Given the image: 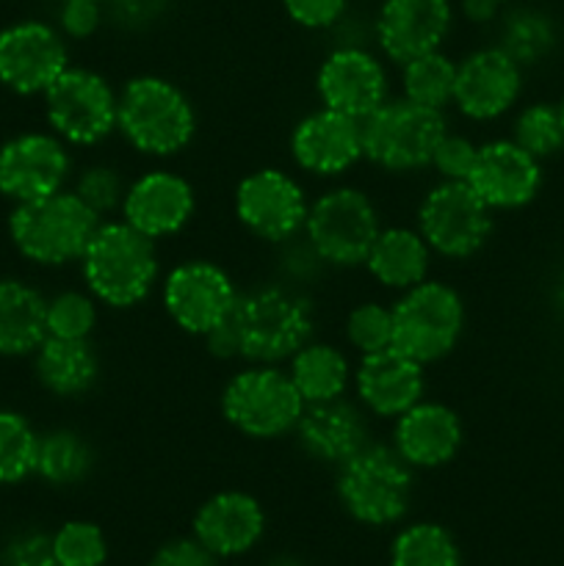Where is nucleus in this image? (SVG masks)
<instances>
[{"mask_svg": "<svg viewBox=\"0 0 564 566\" xmlns=\"http://www.w3.org/2000/svg\"><path fill=\"white\" fill-rule=\"evenodd\" d=\"M313 337H318L313 293L271 276L241 287L230 318L202 343L221 363L285 365Z\"/></svg>", "mask_w": 564, "mask_h": 566, "instance_id": "nucleus-1", "label": "nucleus"}, {"mask_svg": "<svg viewBox=\"0 0 564 566\" xmlns=\"http://www.w3.org/2000/svg\"><path fill=\"white\" fill-rule=\"evenodd\" d=\"M199 111L191 94L160 72H138L119 86L116 136L142 158L166 164L194 147Z\"/></svg>", "mask_w": 564, "mask_h": 566, "instance_id": "nucleus-2", "label": "nucleus"}, {"mask_svg": "<svg viewBox=\"0 0 564 566\" xmlns=\"http://www.w3.org/2000/svg\"><path fill=\"white\" fill-rule=\"evenodd\" d=\"M77 269L83 287L97 298L100 307L130 313L158 293L164 276L160 243L133 230L119 216L105 219L100 221Z\"/></svg>", "mask_w": 564, "mask_h": 566, "instance_id": "nucleus-3", "label": "nucleus"}, {"mask_svg": "<svg viewBox=\"0 0 564 566\" xmlns=\"http://www.w3.org/2000/svg\"><path fill=\"white\" fill-rule=\"evenodd\" d=\"M418 473L390 442L374 440L335 470V497L343 512L368 528H390L409 514Z\"/></svg>", "mask_w": 564, "mask_h": 566, "instance_id": "nucleus-4", "label": "nucleus"}, {"mask_svg": "<svg viewBox=\"0 0 564 566\" xmlns=\"http://www.w3.org/2000/svg\"><path fill=\"white\" fill-rule=\"evenodd\" d=\"M100 221L103 219H97L72 188H64L14 205L9 213V238L28 263L39 269H66L81 263Z\"/></svg>", "mask_w": 564, "mask_h": 566, "instance_id": "nucleus-5", "label": "nucleus"}, {"mask_svg": "<svg viewBox=\"0 0 564 566\" xmlns=\"http://www.w3.org/2000/svg\"><path fill=\"white\" fill-rule=\"evenodd\" d=\"M382 227L385 219L374 193L337 180L310 199L304 238L332 271H354L363 269Z\"/></svg>", "mask_w": 564, "mask_h": 566, "instance_id": "nucleus-6", "label": "nucleus"}, {"mask_svg": "<svg viewBox=\"0 0 564 566\" xmlns=\"http://www.w3.org/2000/svg\"><path fill=\"white\" fill-rule=\"evenodd\" d=\"M468 329V304L457 285L429 276L393 298V348L424 368L451 357Z\"/></svg>", "mask_w": 564, "mask_h": 566, "instance_id": "nucleus-7", "label": "nucleus"}, {"mask_svg": "<svg viewBox=\"0 0 564 566\" xmlns=\"http://www.w3.org/2000/svg\"><path fill=\"white\" fill-rule=\"evenodd\" d=\"M304 412L285 365H241L219 390V415L236 434L254 442L293 437Z\"/></svg>", "mask_w": 564, "mask_h": 566, "instance_id": "nucleus-8", "label": "nucleus"}, {"mask_svg": "<svg viewBox=\"0 0 564 566\" xmlns=\"http://www.w3.org/2000/svg\"><path fill=\"white\" fill-rule=\"evenodd\" d=\"M363 158L385 175H418L429 171L437 144L451 127L446 111L409 103L393 94L382 108L359 122Z\"/></svg>", "mask_w": 564, "mask_h": 566, "instance_id": "nucleus-9", "label": "nucleus"}, {"mask_svg": "<svg viewBox=\"0 0 564 566\" xmlns=\"http://www.w3.org/2000/svg\"><path fill=\"white\" fill-rule=\"evenodd\" d=\"M44 122L66 147L97 149L116 136L119 88L92 66L70 64L42 94Z\"/></svg>", "mask_w": 564, "mask_h": 566, "instance_id": "nucleus-10", "label": "nucleus"}, {"mask_svg": "<svg viewBox=\"0 0 564 566\" xmlns=\"http://www.w3.org/2000/svg\"><path fill=\"white\" fill-rule=\"evenodd\" d=\"M412 224L437 260L468 263L484 252L495 232V213L468 182L435 180L415 205Z\"/></svg>", "mask_w": 564, "mask_h": 566, "instance_id": "nucleus-11", "label": "nucleus"}, {"mask_svg": "<svg viewBox=\"0 0 564 566\" xmlns=\"http://www.w3.org/2000/svg\"><path fill=\"white\" fill-rule=\"evenodd\" d=\"M241 285L230 269L210 258H186L164 269L158 285L160 310L177 332L205 340L230 318Z\"/></svg>", "mask_w": 564, "mask_h": 566, "instance_id": "nucleus-12", "label": "nucleus"}, {"mask_svg": "<svg viewBox=\"0 0 564 566\" xmlns=\"http://www.w3.org/2000/svg\"><path fill=\"white\" fill-rule=\"evenodd\" d=\"M310 199L313 197L299 171L258 166L232 188V216L249 238L274 249L302 235Z\"/></svg>", "mask_w": 564, "mask_h": 566, "instance_id": "nucleus-13", "label": "nucleus"}, {"mask_svg": "<svg viewBox=\"0 0 564 566\" xmlns=\"http://www.w3.org/2000/svg\"><path fill=\"white\" fill-rule=\"evenodd\" d=\"M315 97L324 108L363 122L393 97V72L370 44H332L313 77Z\"/></svg>", "mask_w": 564, "mask_h": 566, "instance_id": "nucleus-14", "label": "nucleus"}, {"mask_svg": "<svg viewBox=\"0 0 564 566\" xmlns=\"http://www.w3.org/2000/svg\"><path fill=\"white\" fill-rule=\"evenodd\" d=\"M288 155L302 177L321 182L346 180L359 164H365L363 127L352 116L318 105L293 122L288 133Z\"/></svg>", "mask_w": 564, "mask_h": 566, "instance_id": "nucleus-15", "label": "nucleus"}, {"mask_svg": "<svg viewBox=\"0 0 564 566\" xmlns=\"http://www.w3.org/2000/svg\"><path fill=\"white\" fill-rule=\"evenodd\" d=\"M199 193L191 177L171 166H149L127 182L119 219L155 243L182 235L197 219Z\"/></svg>", "mask_w": 564, "mask_h": 566, "instance_id": "nucleus-16", "label": "nucleus"}, {"mask_svg": "<svg viewBox=\"0 0 564 566\" xmlns=\"http://www.w3.org/2000/svg\"><path fill=\"white\" fill-rule=\"evenodd\" d=\"M525 70L498 44H484L457 61L451 108L473 125H490L512 114L523 97Z\"/></svg>", "mask_w": 564, "mask_h": 566, "instance_id": "nucleus-17", "label": "nucleus"}, {"mask_svg": "<svg viewBox=\"0 0 564 566\" xmlns=\"http://www.w3.org/2000/svg\"><path fill=\"white\" fill-rule=\"evenodd\" d=\"M75 160L53 130L17 133L0 144V193L22 205L70 188Z\"/></svg>", "mask_w": 564, "mask_h": 566, "instance_id": "nucleus-18", "label": "nucleus"}, {"mask_svg": "<svg viewBox=\"0 0 564 566\" xmlns=\"http://www.w3.org/2000/svg\"><path fill=\"white\" fill-rule=\"evenodd\" d=\"M453 20L451 0H382L370 20V39L387 64L401 66L446 48Z\"/></svg>", "mask_w": 564, "mask_h": 566, "instance_id": "nucleus-19", "label": "nucleus"}, {"mask_svg": "<svg viewBox=\"0 0 564 566\" xmlns=\"http://www.w3.org/2000/svg\"><path fill=\"white\" fill-rule=\"evenodd\" d=\"M70 64V42L50 22L22 20L0 31V86L20 97H42Z\"/></svg>", "mask_w": 564, "mask_h": 566, "instance_id": "nucleus-20", "label": "nucleus"}, {"mask_svg": "<svg viewBox=\"0 0 564 566\" xmlns=\"http://www.w3.org/2000/svg\"><path fill=\"white\" fill-rule=\"evenodd\" d=\"M464 440H468V431H464L462 415L451 403L429 396L398 415L387 437V442L415 473H429V470L453 464L462 453Z\"/></svg>", "mask_w": 564, "mask_h": 566, "instance_id": "nucleus-21", "label": "nucleus"}, {"mask_svg": "<svg viewBox=\"0 0 564 566\" xmlns=\"http://www.w3.org/2000/svg\"><path fill=\"white\" fill-rule=\"evenodd\" d=\"M542 160L525 153L512 138H487L479 144L468 186L492 213L523 210L542 191Z\"/></svg>", "mask_w": 564, "mask_h": 566, "instance_id": "nucleus-22", "label": "nucleus"}, {"mask_svg": "<svg viewBox=\"0 0 564 566\" xmlns=\"http://www.w3.org/2000/svg\"><path fill=\"white\" fill-rule=\"evenodd\" d=\"M293 440L310 462L337 470L376 440L374 418L348 396L310 403L293 429Z\"/></svg>", "mask_w": 564, "mask_h": 566, "instance_id": "nucleus-23", "label": "nucleus"}, {"mask_svg": "<svg viewBox=\"0 0 564 566\" xmlns=\"http://www.w3.org/2000/svg\"><path fill=\"white\" fill-rule=\"evenodd\" d=\"M426 390H429L426 368L398 348L357 357L354 363V401L374 420L393 423L398 415L426 398Z\"/></svg>", "mask_w": 564, "mask_h": 566, "instance_id": "nucleus-24", "label": "nucleus"}, {"mask_svg": "<svg viewBox=\"0 0 564 566\" xmlns=\"http://www.w3.org/2000/svg\"><path fill=\"white\" fill-rule=\"evenodd\" d=\"M265 534V509L252 492L221 490L199 503L191 520V536L216 558L252 553Z\"/></svg>", "mask_w": 564, "mask_h": 566, "instance_id": "nucleus-25", "label": "nucleus"}, {"mask_svg": "<svg viewBox=\"0 0 564 566\" xmlns=\"http://www.w3.org/2000/svg\"><path fill=\"white\" fill-rule=\"evenodd\" d=\"M435 260V252L418 232V227L412 221L409 224L407 221H396V224L382 227L368 258H365L363 271L376 287L398 296V293L435 276L431 274Z\"/></svg>", "mask_w": 564, "mask_h": 566, "instance_id": "nucleus-26", "label": "nucleus"}, {"mask_svg": "<svg viewBox=\"0 0 564 566\" xmlns=\"http://www.w3.org/2000/svg\"><path fill=\"white\" fill-rule=\"evenodd\" d=\"M33 374L42 390L61 401H75L88 396L103 379V354L94 340H64L44 337L42 346L31 354Z\"/></svg>", "mask_w": 564, "mask_h": 566, "instance_id": "nucleus-27", "label": "nucleus"}, {"mask_svg": "<svg viewBox=\"0 0 564 566\" xmlns=\"http://www.w3.org/2000/svg\"><path fill=\"white\" fill-rule=\"evenodd\" d=\"M304 407L346 398L354 381V359L346 346L313 337L285 363Z\"/></svg>", "mask_w": 564, "mask_h": 566, "instance_id": "nucleus-28", "label": "nucleus"}, {"mask_svg": "<svg viewBox=\"0 0 564 566\" xmlns=\"http://www.w3.org/2000/svg\"><path fill=\"white\" fill-rule=\"evenodd\" d=\"M48 296L22 280H0V357H31L48 337Z\"/></svg>", "mask_w": 564, "mask_h": 566, "instance_id": "nucleus-29", "label": "nucleus"}, {"mask_svg": "<svg viewBox=\"0 0 564 566\" xmlns=\"http://www.w3.org/2000/svg\"><path fill=\"white\" fill-rule=\"evenodd\" d=\"M97 453L88 437L72 426H55V429L39 434L36 473L50 486H75L92 475Z\"/></svg>", "mask_w": 564, "mask_h": 566, "instance_id": "nucleus-30", "label": "nucleus"}, {"mask_svg": "<svg viewBox=\"0 0 564 566\" xmlns=\"http://www.w3.org/2000/svg\"><path fill=\"white\" fill-rule=\"evenodd\" d=\"M398 70V92L409 103L426 105L435 111H451L453 86H457V59L446 48L418 55Z\"/></svg>", "mask_w": 564, "mask_h": 566, "instance_id": "nucleus-31", "label": "nucleus"}, {"mask_svg": "<svg viewBox=\"0 0 564 566\" xmlns=\"http://www.w3.org/2000/svg\"><path fill=\"white\" fill-rule=\"evenodd\" d=\"M390 566H462V551L446 525L418 520L393 536Z\"/></svg>", "mask_w": 564, "mask_h": 566, "instance_id": "nucleus-32", "label": "nucleus"}, {"mask_svg": "<svg viewBox=\"0 0 564 566\" xmlns=\"http://www.w3.org/2000/svg\"><path fill=\"white\" fill-rule=\"evenodd\" d=\"M127 182H130V175H125V169L116 160L94 158L72 171L70 188L83 199V205L97 219L105 221L119 216L127 193Z\"/></svg>", "mask_w": 564, "mask_h": 566, "instance_id": "nucleus-33", "label": "nucleus"}, {"mask_svg": "<svg viewBox=\"0 0 564 566\" xmlns=\"http://www.w3.org/2000/svg\"><path fill=\"white\" fill-rule=\"evenodd\" d=\"M39 431L25 415L0 409V486L22 484L36 473Z\"/></svg>", "mask_w": 564, "mask_h": 566, "instance_id": "nucleus-34", "label": "nucleus"}, {"mask_svg": "<svg viewBox=\"0 0 564 566\" xmlns=\"http://www.w3.org/2000/svg\"><path fill=\"white\" fill-rule=\"evenodd\" d=\"M97 298L86 287H64V291L48 296V337H64V340H94L100 326Z\"/></svg>", "mask_w": 564, "mask_h": 566, "instance_id": "nucleus-35", "label": "nucleus"}, {"mask_svg": "<svg viewBox=\"0 0 564 566\" xmlns=\"http://www.w3.org/2000/svg\"><path fill=\"white\" fill-rule=\"evenodd\" d=\"M343 346L354 357L393 348V302L363 298L343 318Z\"/></svg>", "mask_w": 564, "mask_h": 566, "instance_id": "nucleus-36", "label": "nucleus"}, {"mask_svg": "<svg viewBox=\"0 0 564 566\" xmlns=\"http://www.w3.org/2000/svg\"><path fill=\"white\" fill-rule=\"evenodd\" d=\"M512 138L518 147L534 155L536 160H547L564 149V127L556 103H531L514 114Z\"/></svg>", "mask_w": 564, "mask_h": 566, "instance_id": "nucleus-37", "label": "nucleus"}, {"mask_svg": "<svg viewBox=\"0 0 564 566\" xmlns=\"http://www.w3.org/2000/svg\"><path fill=\"white\" fill-rule=\"evenodd\" d=\"M556 44V33H553L551 20L540 11H514L503 20L501 25V39H498V48L506 50L520 66L540 64L547 53Z\"/></svg>", "mask_w": 564, "mask_h": 566, "instance_id": "nucleus-38", "label": "nucleus"}, {"mask_svg": "<svg viewBox=\"0 0 564 566\" xmlns=\"http://www.w3.org/2000/svg\"><path fill=\"white\" fill-rule=\"evenodd\" d=\"M59 566H103L108 562V539L103 528L88 520H70L53 534Z\"/></svg>", "mask_w": 564, "mask_h": 566, "instance_id": "nucleus-39", "label": "nucleus"}, {"mask_svg": "<svg viewBox=\"0 0 564 566\" xmlns=\"http://www.w3.org/2000/svg\"><path fill=\"white\" fill-rule=\"evenodd\" d=\"M276 254V280L288 282V285L304 287V291H313V285H318V280L324 274H330V265L321 260V254L315 252L313 243L302 235L291 238V241L274 247Z\"/></svg>", "mask_w": 564, "mask_h": 566, "instance_id": "nucleus-40", "label": "nucleus"}, {"mask_svg": "<svg viewBox=\"0 0 564 566\" xmlns=\"http://www.w3.org/2000/svg\"><path fill=\"white\" fill-rule=\"evenodd\" d=\"M479 144L481 142H476L470 133L448 127L446 136L437 144L435 155H431L429 171L435 175V180L468 182L476 166V155H479Z\"/></svg>", "mask_w": 564, "mask_h": 566, "instance_id": "nucleus-41", "label": "nucleus"}, {"mask_svg": "<svg viewBox=\"0 0 564 566\" xmlns=\"http://www.w3.org/2000/svg\"><path fill=\"white\" fill-rule=\"evenodd\" d=\"M105 0H61L59 31L66 42H86L105 25Z\"/></svg>", "mask_w": 564, "mask_h": 566, "instance_id": "nucleus-42", "label": "nucleus"}, {"mask_svg": "<svg viewBox=\"0 0 564 566\" xmlns=\"http://www.w3.org/2000/svg\"><path fill=\"white\" fill-rule=\"evenodd\" d=\"M282 9L304 31H332L348 14V0H282Z\"/></svg>", "mask_w": 564, "mask_h": 566, "instance_id": "nucleus-43", "label": "nucleus"}, {"mask_svg": "<svg viewBox=\"0 0 564 566\" xmlns=\"http://www.w3.org/2000/svg\"><path fill=\"white\" fill-rule=\"evenodd\" d=\"M3 566H59L53 553V534L28 531L14 536L3 551Z\"/></svg>", "mask_w": 564, "mask_h": 566, "instance_id": "nucleus-44", "label": "nucleus"}, {"mask_svg": "<svg viewBox=\"0 0 564 566\" xmlns=\"http://www.w3.org/2000/svg\"><path fill=\"white\" fill-rule=\"evenodd\" d=\"M149 566H219V558L205 551L194 536H180L155 551Z\"/></svg>", "mask_w": 564, "mask_h": 566, "instance_id": "nucleus-45", "label": "nucleus"}, {"mask_svg": "<svg viewBox=\"0 0 564 566\" xmlns=\"http://www.w3.org/2000/svg\"><path fill=\"white\" fill-rule=\"evenodd\" d=\"M164 9L166 0H111V9H105V14H111L125 28H144L158 20Z\"/></svg>", "mask_w": 564, "mask_h": 566, "instance_id": "nucleus-46", "label": "nucleus"}, {"mask_svg": "<svg viewBox=\"0 0 564 566\" xmlns=\"http://www.w3.org/2000/svg\"><path fill=\"white\" fill-rule=\"evenodd\" d=\"M501 0H462L459 11H462L464 20L473 22V25H490V22L498 20V14H501Z\"/></svg>", "mask_w": 564, "mask_h": 566, "instance_id": "nucleus-47", "label": "nucleus"}, {"mask_svg": "<svg viewBox=\"0 0 564 566\" xmlns=\"http://www.w3.org/2000/svg\"><path fill=\"white\" fill-rule=\"evenodd\" d=\"M271 566H302V562H296V558H291V556H280L271 562Z\"/></svg>", "mask_w": 564, "mask_h": 566, "instance_id": "nucleus-48", "label": "nucleus"}, {"mask_svg": "<svg viewBox=\"0 0 564 566\" xmlns=\"http://www.w3.org/2000/svg\"><path fill=\"white\" fill-rule=\"evenodd\" d=\"M558 116H562V127H564V97L562 99H558Z\"/></svg>", "mask_w": 564, "mask_h": 566, "instance_id": "nucleus-49", "label": "nucleus"}, {"mask_svg": "<svg viewBox=\"0 0 564 566\" xmlns=\"http://www.w3.org/2000/svg\"><path fill=\"white\" fill-rule=\"evenodd\" d=\"M501 3H509V0H501Z\"/></svg>", "mask_w": 564, "mask_h": 566, "instance_id": "nucleus-50", "label": "nucleus"}]
</instances>
